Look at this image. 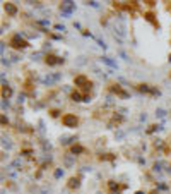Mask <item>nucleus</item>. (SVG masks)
<instances>
[{
	"instance_id": "1",
	"label": "nucleus",
	"mask_w": 171,
	"mask_h": 194,
	"mask_svg": "<svg viewBox=\"0 0 171 194\" xmlns=\"http://www.w3.org/2000/svg\"><path fill=\"white\" fill-rule=\"evenodd\" d=\"M62 124H64L65 127H75V126L79 124V119H77L74 113H65V115L62 117Z\"/></svg>"
},
{
	"instance_id": "2",
	"label": "nucleus",
	"mask_w": 171,
	"mask_h": 194,
	"mask_svg": "<svg viewBox=\"0 0 171 194\" xmlns=\"http://www.w3.org/2000/svg\"><path fill=\"white\" fill-rule=\"evenodd\" d=\"M10 45H12L14 48H26V46H28V41H26V40H22L19 34H16V36H12Z\"/></svg>"
},
{
	"instance_id": "3",
	"label": "nucleus",
	"mask_w": 171,
	"mask_h": 194,
	"mask_svg": "<svg viewBox=\"0 0 171 194\" xmlns=\"http://www.w3.org/2000/svg\"><path fill=\"white\" fill-rule=\"evenodd\" d=\"M74 83H75V86H79V88H82V89H91V83L87 81L86 76H77Z\"/></svg>"
},
{
	"instance_id": "4",
	"label": "nucleus",
	"mask_w": 171,
	"mask_h": 194,
	"mask_svg": "<svg viewBox=\"0 0 171 194\" xmlns=\"http://www.w3.org/2000/svg\"><path fill=\"white\" fill-rule=\"evenodd\" d=\"M46 64H50V65H57V64H60L62 60L58 59V57H55V55H46Z\"/></svg>"
},
{
	"instance_id": "5",
	"label": "nucleus",
	"mask_w": 171,
	"mask_h": 194,
	"mask_svg": "<svg viewBox=\"0 0 171 194\" xmlns=\"http://www.w3.org/2000/svg\"><path fill=\"white\" fill-rule=\"evenodd\" d=\"M111 91H115L116 95H120V96H127V93L118 86V84H111Z\"/></svg>"
},
{
	"instance_id": "6",
	"label": "nucleus",
	"mask_w": 171,
	"mask_h": 194,
	"mask_svg": "<svg viewBox=\"0 0 171 194\" xmlns=\"http://www.w3.org/2000/svg\"><path fill=\"white\" fill-rule=\"evenodd\" d=\"M154 17H156V16H154V14H152V12H145V19H147V21H149V23H152V24H154V26H156V28H157V26H159V24H157V21H156V19H154Z\"/></svg>"
},
{
	"instance_id": "7",
	"label": "nucleus",
	"mask_w": 171,
	"mask_h": 194,
	"mask_svg": "<svg viewBox=\"0 0 171 194\" xmlns=\"http://www.w3.org/2000/svg\"><path fill=\"white\" fill-rule=\"evenodd\" d=\"M68 187H70V189L79 187V177H72V179L68 180Z\"/></svg>"
},
{
	"instance_id": "8",
	"label": "nucleus",
	"mask_w": 171,
	"mask_h": 194,
	"mask_svg": "<svg viewBox=\"0 0 171 194\" xmlns=\"http://www.w3.org/2000/svg\"><path fill=\"white\" fill-rule=\"evenodd\" d=\"M5 10H7L9 14H16V7H14V5H10V3H7V5H5Z\"/></svg>"
},
{
	"instance_id": "9",
	"label": "nucleus",
	"mask_w": 171,
	"mask_h": 194,
	"mask_svg": "<svg viewBox=\"0 0 171 194\" xmlns=\"http://www.w3.org/2000/svg\"><path fill=\"white\" fill-rule=\"evenodd\" d=\"M2 95H3V98H9V96H10V88H5V86H3Z\"/></svg>"
},
{
	"instance_id": "10",
	"label": "nucleus",
	"mask_w": 171,
	"mask_h": 194,
	"mask_svg": "<svg viewBox=\"0 0 171 194\" xmlns=\"http://www.w3.org/2000/svg\"><path fill=\"white\" fill-rule=\"evenodd\" d=\"M82 96H84V95H80V93H72V100H74V101H80Z\"/></svg>"
}]
</instances>
